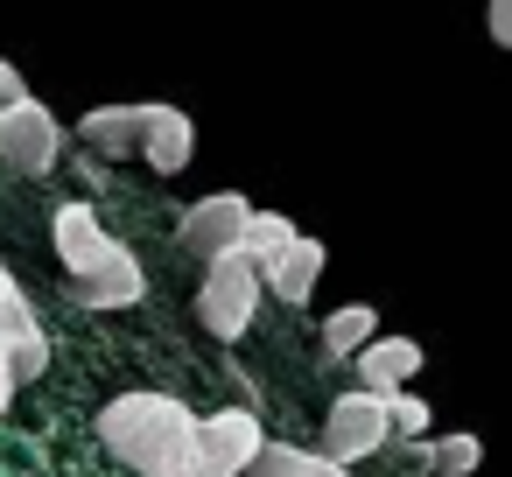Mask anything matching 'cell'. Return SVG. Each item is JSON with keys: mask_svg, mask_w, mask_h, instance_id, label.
Segmentation results:
<instances>
[{"mask_svg": "<svg viewBox=\"0 0 512 477\" xmlns=\"http://www.w3.org/2000/svg\"><path fill=\"white\" fill-rule=\"evenodd\" d=\"M190 155H197V127H190V113L155 106V113H148V134H141V162H148L155 176H183Z\"/></svg>", "mask_w": 512, "mask_h": 477, "instance_id": "obj_11", "label": "cell"}, {"mask_svg": "<svg viewBox=\"0 0 512 477\" xmlns=\"http://www.w3.org/2000/svg\"><path fill=\"white\" fill-rule=\"evenodd\" d=\"M148 113H155V106H99V113H85V120H78V141H85L92 155H106V162H120V155H141Z\"/></svg>", "mask_w": 512, "mask_h": 477, "instance_id": "obj_10", "label": "cell"}, {"mask_svg": "<svg viewBox=\"0 0 512 477\" xmlns=\"http://www.w3.org/2000/svg\"><path fill=\"white\" fill-rule=\"evenodd\" d=\"M386 435L421 442V435H428V407H421L414 393H393V400H386Z\"/></svg>", "mask_w": 512, "mask_h": 477, "instance_id": "obj_18", "label": "cell"}, {"mask_svg": "<svg viewBox=\"0 0 512 477\" xmlns=\"http://www.w3.org/2000/svg\"><path fill=\"white\" fill-rule=\"evenodd\" d=\"M246 218H253V204H246L239 190H211V197H197V204L183 211V246H190L197 260H218V253L239 246Z\"/></svg>", "mask_w": 512, "mask_h": 477, "instance_id": "obj_7", "label": "cell"}, {"mask_svg": "<svg viewBox=\"0 0 512 477\" xmlns=\"http://www.w3.org/2000/svg\"><path fill=\"white\" fill-rule=\"evenodd\" d=\"M372 337H379V309H365V302H344V309L323 316V351L330 358H358Z\"/></svg>", "mask_w": 512, "mask_h": 477, "instance_id": "obj_14", "label": "cell"}, {"mask_svg": "<svg viewBox=\"0 0 512 477\" xmlns=\"http://www.w3.org/2000/svg\"><path fill=\"white\" fill-rule=\"evenodd\" d=\"M351 365H358V393L393 400V393H407V379L421 372V344H414V337H372Z\"/></svg>", "mask_w": 512, "mask_h": 477, "instance_id": "obj_9", "label": "cell"}, {"mask_svg": "<svg viewBox=\"0 0 512 477\" xmlns=\"http://www.w3.org/2000/svg\"><path fill=\"white\" fill-rule=\"evenodd\" d=\"M246 477H351V470L323 463L316 449H288V442H267V449L253 456V470H246Z\"/></svg>", "mask_w": 512, "mask_h": 477, "instance_id": "obj_15", "label": "cell"}, {"mask_svg": "<svg viewBox=\"0 0 512 477\" xmlns=\"http://www.w3.org/2000/svg\"><path fill=\"white\" fill-rule=\"evenodd\" d=\"M288 239H295V225H288V218H281V211H253V218H246V232H239V246H232V253H239V260H253V267H260V260H267V253H281V246H288Z\"/></svg>", "mask_w": 512, "mask_h": 477, "instance_id": "obj_16", "label": "cell"}, {"mask_svg": "<svg viewBox=\"0 0 512 477\" xmlns=\"http://www.w3.org/2000/svg\"><path fill=\"white\" fill-rule=\"evenodd\" d=\"M29 330H43V323H36V309H29V295H22V281L0 267V337H29Z\"/></svg>", "mask_w": 512, "mask_h": 477, "instance_id": "obj_17", "label": "cell"}, {"mask_svg": "<svg viewBox=\"0 0 512 477\" xmlns=\"http://www.w3.org/2000/svg\"><path fill=\"white\" fill-rule=\"evenodd\" d=\"M64 288H71L78 309H134V302L148 295V274H141L134 253H120L106 274H92V281H64Z\"/></svg>", "mask_w": 512, "mask_h": 477, "instance_id": "obj_12", "label": "cell"}, {"mask_svg": "<svg viewBox=\"0 0 512 477\" xmlns=\"http://www.w3.org/2000/svg\"><path fill=\"white\" fill-rule=\"evenodd\" d=\"M253 316H260V274H253V260H239V253L204 260V281H197V323H204L218 344H239V337L253 330Z\"/></svg>", "mask_w": 512, "mask_h": 477, "instance_id": "obj_3", "label": "cell"}, {"mask_svg": "<svg viewBox=\"0 0 512 477\" xmlns=\"http://www.w3.org/2000/svg\"><path fill=\"white\" fill-rule=\"evenodd\" d=\"M190 428H197V414H190L176 393H120V400L99 407L106 449H120V463H134L141 477H148L155 463H169V456L190 442Z\"/></svg>", "mask_w": 512, "mask_h": 477, "instance_id": "obj_1", "label": "cell"}, {"mask_svg": "<svg viewBox=\"0 0 512 477\" xmlns=\"http://www.w3.org/2000/svg\"><path fill=\"white\" fill-rule=\"evenodd\" d=\"M15 393H22V379H15V351H8V337H0V414H8Z\"/></svg>", "mask_w": 512, "mask_h": 477, "instance_id": "obj_19", "label": "cell"}, {"mask_svg": "<svg viewBox=\"0 0 512 477\" xmlns=\"http://www.w3.org/2000/svg\"><path fill=\"white\" fill-rule=\"evenodd\" d=\"M491 43H512V0H491Z\"/></svg>", "mask_w": 512, "mask_h": 477, "instance_id": "obj_20", "label": "cell"}, {"mask_svg": "<svg viewBox=\"0 0 512 477\" xmlns=\"http://www.w3.org/2000/svg\"><path fill=\"white\" fill-rule=\"evenodd\" d=\"M400 449H407V463H421L435 477H470L484 463V442L477 435H421V442H400Z\"/></svg>", "mask_w": 512, "mask_h": 477, "instance_id": "obj_13", "label": "cell"}, {"mask_svg": "<svg viewBox=\"0 0 512 477\" xmlns=\"http://www.w3.org/2000/svg\"><path fill=\"white\" fill-rule=\"evenodd\" d=\"M323 260H330V253H323L309 232H295L281 253H267V260L253 267V274H260V295H281L288 309H302V302L316 295V281H323Z\"/></svg>", "mask_w": 512, "mask_h": 477, "instance_id": "obj_8", "label": "cell"}, {"mask_svg": "<svg viewBox=\"0 0 512 477\" xmlns=\"http://www.w3.org/2000/svg\"><path fill=\"white\" fill-rule=\"evenodd\" d=\"M50 239H57V260H64V274H71V281H92V274H106V267L127 253V246L99 225V211H92V204H57Z\"/></svg>", "mask_w": 512, "mask_h": 477, "instance_id": "obj_6", "label": "cell"}, {"mask_svg": "<svg viewBox=\"0 0 512 477\" xmlns=\"http://www.w3.org/2000/svg\"><path fill=\"white\" fill-rule=\"evenodd\" d=\"M393 435H386V400H372V393H337L330 400V414H323V463H337V470H351V463H365V456H379Z\"/></svg>", "mask_w": 512, "mask_h": 477, "instance_id": "obj_5", "label": "cell"}, {"mask_svg": "<svg viewBox=\"0 0 512 477\" xmlns=\"http://www.w3.org/2000/svg\"><path fill=\"white\" fill-rule=\"evenodd\" d=\"M260 449H267L260 414L253 407H225V414H197L190 442L169 463H155L148 477H246Z\"/></svg>", "mask_w": 512, "mask_h": 477, "instance_id": "obj_2", "label": "cell"}, {"mask_svg": "<svg viewBox=\"0 0 512 477\" xmlns=\"http://www.w3.org/2000/svg\"><path fill=\"white\" fill-rule=\"evenodd\" d=\"M57 155H64V127H57V113L43 99L22 92V99L0 106V162L15 176H50Z\"/></svg>", "mask_w": 512, "mask_h": 477, "instance_id": "obj_4", "label": "cell"}, {"mask_svg": "<svg viewBox=\"0 0 512 477\" xmlns=\"http://www.w3.org/2000/svg\"><path fill=\"white\" fill-rule=\"evenodd\" d=\"M8 99H22V71H15L8 57H0V106H8Z\"/></svg>", "mask_w": 512, "mask_h": 477, "instance_id": "obj_21", "label": "cell"}]
</instances>
